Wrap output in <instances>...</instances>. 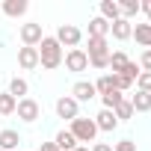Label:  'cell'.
<instances>
[{
  "label": "cell",
  "instance_id": "6da1fadb",
  "mask_svg": "<svg viewBox=\"0 0 151 151\" xmlns=\"http://www.w3.org/2000/svg\"><path fill=\"white\" fill-rule=\"evenodd\" d=\"M39 65L45 68V71H56L59 65H62V47H59V42L53 39V36H45L42 42H39Z\"/></svg>",
  "mask_w": 151,
  "mask_h": 151
},
{
  "label": "cell",
  "instance_id": "7a4b0ae2",
  "mask_svg": "<svg viewBox=\"0 0 151 151\" xmlns=\"http://www.w3.org/2000/svg\"><path fill=\"white\" fill-rule=\"evenodd\" d=\"M86 56L92 68H107L110 65V42L107 39H86Z\"/></svg>",
  "mask_w": 151,
  "mask_h": 151
},
{
  "label": "cell",
  "instance_id": "3957f363",
  "mask_svg": "<svg viewBox=\"0 0 151 151\" xmlns=\"http://www.w3.org/2000/svg\"><path fill=\"white\" fill-rule=\"evenodd\" d=\"M71 136L77 139V142H95V136H98V127H95V122L92 119H83V116H77L71 122Z\"/></svg>",
  "mask_w": 151,
  "mask_h": 151
},
{
  "label": "cell",
  "instance_id": "277c9868",
  "mask_svg": "<svg viewBox=\"0 0 151 151\" xmlns=\"http://www.w3.org/2000/svg\"><path fill=\"white\" fill-rule=\"evenodd\" d=\"M56 42H59V47H77L80 42H83V33L77 30V27H74V24H59L56 27V36H53Z\"/></svg>",
  "mask_w": 151,
  "mask_h": 151
},
{
  "label": "cell",
  "instance_id": "5b68a950",
  "mask_svg": "<svg viewBox=\"0 0 151 151\" xmlns=\"http://www.w3.org/2000/svg\"><path fill=\"white\" fill-rule=\"evenodd\" d=\"M15 113H18V119H21L24 124H33V122L42 116V107H39V101H33V98H21L18 107H15Z\"/></svg>",
  "mask_w": 151,
  "mask_h": 151
},
{
  "label": "cell",
  "instance_id": "8992f818",
  "mask_svg": "<svg viewBox=\"0 0 151 151\" xmlns=\"http://www.w3.org/2000/svg\"><path fill=\"white\" fill-rule=\"evenodd\" d=\"M62 62H65V68H68V71H74V74H80V71H86V68H89V56H86V50H83V47L68 50V53L62 56Z\"/></svg>",
  "mask_w": 151,
  "mask_h": 151
},
{
  "label": "cell",
  "instance_id": "52a82bcc",
  "mask_svg": "<svg viewBox=\"0 0 151 151\" xmlns=\"http://www.w3.org/2000/svg\"><path fill=\"white\" fill-rule=\"evenodd\" d=\"M56 116H59V119H68V122H74V119L80 116V104L74 101L71 95H65V98H59V101H56Z\"/></svg>",
  "mask_w": 151,
  "mask_h": 151
},
{
  "label": "cell",
  "instance_id": "ba28073f",
  "mask_svg": "<svg viewBox=\"0 0 151 151\" xmlns=\"http://www.w3.org/2000/svg\"><path fill=\"white\" fill-rule=\"evenodd\" d=\"M42 39H45L42 24H21V42H24V47H39Z\"/></svg>",
  "mask_w": 151,
  "mask_h": 151
},
{
  "label": "cell",
  "instance_id": "9c48e42d",
  "mask_svg": "<svg viewBox=\"0 0 151 151\" xmlns=\"http://www.w3.org/2000/svg\"><path fill=\"white\" fill-rule=\"evenodd\" d=\"M98 92H95V83H89V80H77L74 83V89H71V98L77 101V104H83V101H92Z\"/></svg>",
  "mask_w": 151,
  "mask_h": 151
},
{
  "label": "cell",
  "instance_id": "30bf717a",
  "mask_svg": "<svg viewBox=\"0 0 151 151\" xmlns=\"http://www.w3.org/2000/svg\"><path fill=\"white\" fill-rule=\"evenodd\" d=\"M18 65H21L24 71L39 68V50H36V47H18Z\"/></svg>",
  "mask_w": 151,
  "mask_h": 151
},
{
  "label": "cell",
  "instance_id": "8fae6325",
  "mask_svg": "<svg viewBox=\"0 0 151 151\" xmlns=\"http://www.w3.org/2000/svg\"><path fill=\"white\" fill-rule=\"evenodd\" d=\"M110 33H113V39H116V42H127V39H130V33H133V24H130V21H124V18H119V21H113V24H110Z\"/></svg>",
  "mask_w": 151,
  "mask_h": 151
},
{
  "label": "cell",
  "instance_id": "7c38bea8",
  "mask_svg": "<svg viewBox=\"0 0 151 151\" xmlns=\"http://www.w3.org/2000/svg\"><path fill=\"white\" fill-rule=\"evenodd\" d=\"M92 122H95V127H98V130H107V133L119 127V119L113 116V110H101V113H98Z\"/></svg>",
  "mask_w": 151,
  "mask_h": 151
},
{
  "label": "cell",
  "instance_id": "4fadbf2b",
  "mask_svg": "<svg viewBox=\"0 0 151 151\" xmlns=\"http://www.w3.org/2000/svg\"><path fill=\"white\" fill-rule=\"evenodd\" d=\"M27 9H30L27 0H6V3L0 6V12L9 15V18H21V15H27Z\"/></svg>",
  "mask_w": 151,
  "mask_h": 151
},
{
  "label": "cell",
  "instance_id": "5bb4252c",
  "mask_svg": "<svg viewBox=\"0 0 151 151\" xmlns=\"http://www.w3.org/2000/svg\"><path fill=\"white\" fill-rule=\"evenodd\" d=\"M18 142H21V133L6 127V130H0V151H18Z\"/></svg>",
  "mask_w": 151,
  "mask_h": 151
},
{
  "label": "cell",
  "instance_id": "9a60e30c",
  "mask_svg": "<svg viewBox=\"0 0 151 151\" xmlns=\"http://www.w3.org/2000/svg\"><path fill=\"white\" fill-rule=\"evenodd\" d=\"M101 18L107 21V24H113V21H119L122 18V9H119V3H116V0H101Z\"/></svg>",
  "mask_w": 151,
  "mask_h": 151
},
{
  "label": "cell",
  "instance_id": "2e32d148",
  "mask_svg": "<svg viewBox=\"0 0 151 151\" xmlns=\"http://www.w3.org/2000/svg\"><path fill=\"white\" fill-rule=\"evenodd\" d=\"M130 39H136L145 50H151V24H133V33Z\"/></svg>",
  "mask_w": 151,
  "mask_h": 151
},
{
  "label": "cell",
  "instance_id": "e0dca14e",
  "mask_svg": "<svg viewBox=\"0 0 151 151\" xmlns=\"http://www.w3.org/2000/svg\"><path fill=\"white\" fill-rule=\"evenodd\" d=\"M89 36H92V39H107V36H110V24H107L101 15H95V18L89 21Z\"/></svg>",
  "mask_w": 151,
  "mask_h": 151
},
{
  "label": "cell",
  "instance_id": "ac0fdd59",
  "mask_svg": "<svg viewBox=\"0 0 151 151\" xmlns=\"http://www.w3.org/2000/svg\"><path fill=\"white\" fill-rule=\"evenodd\" d=\"M95 92L104 98V95H110V92H116V74H101V77L95 80Z\"/></svg>",
  "mask_w": 151,
  "mask_h": 151
},
{
  "label": "cell",
  "instance_id": "d6986e66",
  "mask_svg": "<svg viewBox=\"0 0 151 151\" xmlns=\"http://www.w3.org/2000/svg\"><path fill=\"white\" fill-rule=\"evenodd\" d=\"M53 145H56L59 151H74V148H77V139L71 136V130H59V133L53 136Z\"/></svg>",
  "mask_w": 151,
  "mask_h": 151
},
{
  "label": "cell",
  "instance_id": "ffe728a7",
  "mask_svg": "<svg viewBox=\"0 0 151 151\" xmlns=\"http://www.w3.org/2000/svg\"><path fill=\"white\" fill-rule=\"evenodd\" d=\"M15 101H21V98H27V92H30V86H27V80L24 77H12L9 80V89H6Z\"/></svg>",
  "mask_w": 151,
  "mask_h": 151
},
{
  "label": "cell",
  "instance_id": "44dd1931",
  "mask_svg": "<svg viewBox=\"0 0 151 151\" xmlns=\"http://www.w3.org/2000/svg\"><path fill=\"white\" fill-rule=\"evenodd\" d=\"M127 101H130L133 113H148V110H151V95H148V92H136V95H130Z\"/></svg>",
  "mask_w": 151,
  "mask_h": 151
},
{
  "label": "cell",
  "instance_id": "7402d4cb",
  "mask_svg": "<svg viewBox=\"0 0 151 151\" xmlns=\"http://www.w3.org/2000/svg\"><path fill=\"white\" fill-rule=\"evenodd\" d=\"M127 62H130V59H127L124 50H110V65H107V68H113V74H122Z\"/></svg>",
  "mask_w": 151,
  "mask_h": 151
},
{
  "label": "cell",
  "instance_id": "603a6c76",
  "mask_svg": "<svg viewBox=\"0 0 151 151\" xmlns=\"http://www.w3.org/2000/svg\"><path fill=\"white\" fill-rule=\"evenodd\" d=\"M113 116H116L119 122H127V119H133L136 113H133V107H130V101L124 98L122 104H116V110H113Z\"/></svg>",
  "mask_w": 151,
  "mask_h": 151
},
{
  "label": "cell",
  "instance_id": "cb8c5ba5",
  "mask_svg": "<svg viewBox=\"0 0 151 151\" xmlns=\"http://www.w3.org/2000/svg\"><path fill=\"white\" fill-rule=\"evenodd\" d=\"M18 107V101L9 95V92H0V116H12Z\"/></svg>",
  "mask_w": 151,
  "mask_h": 151
},
{
  "label": "cell",
  "instance_id": "d4e9b609",
  "mask_svg": "<svg viewBox=\"0 0 151 151\" xmlns=\"http://www.w3.org/2000/svg\"><path fill=\"white\" fill-rule=\"evenodd\" d=\"M119 9H122V18L130 21L139 15V0H124V3H119Z\"/></svg>",
  "mask_w": 151,
  "mask_h": 151
},
{
  "label": "cell",
  "instance_id": "484cf974",
  "mask_svg": "<svg viewBox=\"0 0 151 151\" xmlns=\"http://www.w3.org/2000/svg\"><path fill=\"white\" fill-rule=\"evenodd\" d=\"M124 101V95L116 89V92H110V95H104L101 98V104H104V110H116V104H122Z\"/></svg>",
  "mask_w": 151,
  "mask_h": 151
},
{
  "label": "cell",
  "instance_id": "4316f807",
  "mask_svg": "<svg viewBox=\"0 0 151 151\" xmlns=\"http://www.w3.org/2000/svg\"><path fill=\"white\" fill-rule=\"evenodd\" d=\"M139 74H142V68H139V62H133V59H130V62L124 65V71H122V77H127L130 83H136V77H139Z\"/></svg>",
  "mask_w": 151,
  "mask_h": 151
},
{
  "label": "cell",
  "instance_id": "83f0119b",
  "mask_svg": "<svg viewBox=\"0 0 151 151\" xmlns=\"http://www.w3.org/2000/svg\"><path fill=\"white\" fill-rule=\"evenodd\" d=\"M136 92H148L151 95V71H142L136 77Z\"/></svg>",
  "mask_w": 151,
  "mask_h": 151
},
{
  "label": "cell",
  "instance_id": "f1b7e54d",
  "mask_svg": "<svg viewBox=\"0 0 151 151\" xmlns=\"http://www.w3.org/2000/svg\"><path fill=\"white\" fill-rule=\"evenodd\" d=\"M113 151H136V142L133 139H122V142L113 145Z\"/></svg>",
  "mask_w": 151,
  "mask_h": 151
},
{
  "label": "cell",
  "instance_id": "f546056e",
  "mask_svg": "<svg viewBox=\"0 0 151 151\" xmlns=\"http://www.w3.org/2000/svg\"><path fill=\"white\" fill-rule=\"evenodd\" d=\"M139 68H142V71H151V50H142V56H139Z\"/></svg>",
  "mask_w": 151,
  "mask_h": 151
},
{
  "label": "cell",
  "instance_id": "4dcf8cb0",
  "mask_svg": "<svg viewBox=\"0 0 151 151\" xmlns=\"http://www.w3.org/2000/svg\"><path fill=\"white\" fill-rule=\"evenodd\" d=\"M92 151H113V145H107V142H95Z\"/></svg>",
  "mask_w": 151,
  "mask_h": 151
},
{
  "label": "cell",
  "instance_id": "1f68e13d",
  "mask_svg": "<svg viewBox=\"0 0 151 151\" xmlns=\"http://www.w3.org/2000/svg\"><path fill=\"white\" fill-rule=\"evenodd\" d=\"M39 151H59V148H56L53 142H42V148H39Z\"/></svg>",
  "mask_w": 151,
  "mask_h": 151
},
{
  "label": "cell",
  "instance_id": "d6a6232c",
  "mask_svg": "<svg viewBox=\"0 0 151 151\" xmlns=\"http://www.w3.org/2000/svg\"><path fill=\"white\" fill-rule=\"evenodd\" d=\"M74 151H89V148H83V145H77V148H74Z\"/></svg>",
  "mask_w": 151,
  "mask_h": 151
},
{
  "label": "cell",
  "instance_id": "836d02e7",
  "mask_svg": "<svg viewBox=\"0 0 151 151\" xmlns=\"http://www.w3.org/2000/svg\"><path fill=\"white\" fill-rule=\"evenodd\" d=\"M148 24H151V12H148Z\"/></svg>",
  "mask_w": 151,
  "mask_h": 151
}]
</instances>
